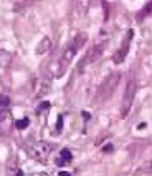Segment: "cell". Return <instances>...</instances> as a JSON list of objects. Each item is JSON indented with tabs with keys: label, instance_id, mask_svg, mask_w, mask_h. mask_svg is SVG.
I'll return each instance as SVG.
<instances>
[{
	"label": "cell",
	"instance_id": "6da1fadb",
	"mask_svg": "<svg viewBox=\"0 0 152 176\" xmlns=\"http://www.w3.org/2000/svg\"><path fill=\"white\" fill-rule=\"evenodd\" d=\"M27 151H28V156H32L33 160H36L40 163H45L50 158V155H51V146L46 141H35V143L28 145Z\"/></svg>",
	"mask_w": 152,
	"mask_h": 176
},
{
	"label": "cell",
	"instance_id": "7a4b0ae2",
	"mask_svg": "<svg viewBox=\"0 0 152 176\" xmlns=\"http://www.w3.org/2000/svg\"><path fill=\"white\" fill-rule=\"evenodd\" d=\"M119 80H121V75H119V73H116V72L106 76V80L101 83V86H99V90H98V98H99V101L108 100V98H109L111 95L114 93L116 86L119 85Z\"/></svg>",
	"mask_w": 152,
	"mask_h": 176
},
{
	"label": "cell",
	"instance_id": "3957f363",
	"mask_svg": "<svg viewBox=\"0 0 152 176\" xmlns=\"http://www.w3.org/2000/svg\"><path fill=\"white\" fill-rule=\"evenodd\" d=\"M104 47H106V42H98L96 45H93V48L86 53V57L83 58L81 63L78 65V72L83 73V67H86V65H89V63H94L96 60H99L101 55H103V52H104Z\"/></svg>",
	"mask_w": 152,
	"mask_h": 176
},
{
	"label": "cell",
	"instance_id": "277c9868",
	"mask_svg": "<svg viewBox=\"0 0 152 176\" xmlns=\"http://www.w3.org/2000/svg\"><path fill=\"white\" fill-rule=\"evenodd\" d=\"M134 95H136V83L134 80H129L128 86H126V91H124V100H122V108H121V116L126 118L132 106V100H134Z\"/></svg>",
	"mask_w": 152,
	"mask_h": 176
},
{
	"label": "cell",
	"instance_id": "5b68a950",
	"mask_svg": "<svg viewBox=\"0 0 152 176\" xmlns=\"http://www.w3.org/2000/svg\"><path fill=\"white\" fill-rule=\"evenodd\" d=\"M132 37H134V32L129 30L128 35H126V38H124V42H122V47H121L119 50L114 53V57H113V61L116 65H119V63H122V61H124V58H126V55H128V52H129V45H131Z\"/></svg>",
	"mask_w": 152,
	"mask_h": 176
},
{
	"label": "cell",
	"instance_id": "8992f818",
	"mask_svg": "<svg viewBox=\"0 0 152 176\" xmlns=\"http://www.w3.org/2000/svg\"><path fill=\"white\" fill-rule=\"evenodd\" d=\"M13 125V118H12V113L4 110L0 112V133H8Z\"/></svg>",
	"mask_w": 152,
	"mask_h": 176
},
{
	"label": "cell",
	"instance_id": "52a82bcc",
	"mask_svg": "<svg viewBox=\"0 0 152 176\" xmlns=\"http://www.w3.org/2000/svg\"><path fill=\"white\" fill-rule=\"evenodd\" d=\"M71 160H73V155H71V151L65 148V150L60 151V158L56 160V165H58V166H65L66 163H71Z\"/></svg>",
	"mask_w": 152,
	"mask_h": 176
},
{
	"label": "cell",
	"instance_id": "ba28073f",
	"mask_svg": "<svg viewBox=\"0 0 152 176\" xmlns=\"http://www.w3.org/2000/svg\"><path fill=\"white\" fill-rule=\"evenodd\" d=\"M12 63V53L7 50H0V68H7Z\"/></svg>",
	"mask_w": 152,
	"mask_h": 176
},
{
	"label": "cell",
	"instance_id": "9c48e42d",
	"mask_svg": "<svg viewBox=\"0 0 152 176\" xmlns=\"http://www.w3.org/2000/svg\"><path fill=\"white\" fill-rule=\"evenodd\" d=\"M86 40H88V35H86L85 32H79L78 35L74 37V40H73V43H71V45H73L76 50H79V48H81L83 45L86 43Z\"/></svg>",
	"mask_w": 152,
	"mask_h": 176
},
{
	"label": "cell",
	"instance_id": "30bf717a",
	"mask_svg": "<svg viewBox=\"0 0 152 176\" xmlns=\"http://www.w3.org/2000/svg\"><path fill=\"white\" fill-rule=\"evenodd\" d=\"M50 47H51V40H50L48 37H45V38L38 43V47H36V53H38V55L46 53V52L50 50Z\"/></svg>",
	"mask_w": 152,
	"mask_h": 176
},
{
	"label": "cell",
	"instance_id": "8fae6325",
	"mask_svg": "<svg viewBox=\"0 0 152 176\" xmlns=\"http://www.w3.org/2000/svg\"><path fill=\"white\" fill-rule=\"evenodd\" d=\"M28 125H30L28 118H22V120H17V121H15V126H17L18 130H25Z\"/></svg>",
	"mask_w": 152,
	"mask_h": 176
},
{
	"label": "cell",
	"instance_id": "7c38bea8",
	"mask_svg": "<svg viewBox=\"0 0 152 176\" xmlns=\"http://www.w3.org/2000/svg\"><path fill=\"white\" fill-rule=\"evenodd\" d=\"M141 173H152V160H149V161H145L144 165H142Z\"/></svg>",
	"mask_w": 152,
	"mask_h": 176
},
{
	"label": "cell",
	"instance_id": "4fadbf2b",
	"mask_svg": "<svg viewBox=\"0 0 152 176\" xmlns=\"http://www.w3.org/2000/svg\"><path fill=\"white\" fill-rule=\"evenodd\" d=\"M8 105H10V98H8L7 95H0V106L7 108Z\"/></svg>",
	"mask_w": 152,
	"mask_h": 176
},
{
	"label": "cell",
	"instance_id": "5bb4252c",
	"mask_svg": "<svg viewBox=\"0 0 152 176\" xmlns=\"http://www.w3.org/2000/svg\"><path fill=\"white\" fill-rule=\"evenodd\" d=\"M61 130H63V116H58V120H56V131L60 133Z\"/></svg>",
	"mask_w": 152,
	"mask_h": 176
},
{
	"label": "cell",
	"instance_id": "9a60e30c",
	"mask_svg": "<svg viewBox=\"0 0 152 176\" xmlns=\"http://www.w3.org/2000/svg\"><path fill=\"white\" fill-rule=\"evenodd\" d=\"M48 108H50V103L48 101H43V103H40V106H38V113L43 112V110H48Z\"/></svg>",
	"mask_w": 152,
	"mask_h": 176
},
{
	"label": "cell",
	"instance_id": "2e32d148",
	"mask_svg": "<svg viewBox=\"0 0 152 176\" xmlns=\"http://www.w3.org/2000/svg\"><path fill=\"white\" fill-rule=\"evenodd\" d=\"M113 150H114V146L111 143H108V145H104L103 146V151L104 153H113Z\"/></svg>",
	"mask_w": 152,
	"mask_h": 176
},
{
	"label": "cell",
	"instance_id": "e0dca14e",
	"mask_svg": "<svg viewBox=\"0 0 152 176\" xmlns=\"http://www.w3.org/2000/svg\"><path fill=\"white\" fill-rule=\"evenodd\" d=\"M81 115H83V118H85V120H89V113L88 112H83Z\"/></svg>",
	"mask_w": 152,
	"mask_h": 176
},
{
	"label": "cell",
	"instance_id": "ac0fdd59",
	"mask_svg": "<svg viewBox=\"0 0 152 176\" xmlns=\"http://www.w3.org/2000/svg\"><path fill=\"white\" fill-rule=\"evenodd\" d=\"M58 176H71V175L68 171H60V175H58Z\"/></svg>",
	"mask_w": 152,
	"mask_h": 176
},
{
	"label": "cell",
	"instance_id": "d6986e66",
	"mask_svg": "<svg viewBox=\"0 0 152 176\" xmlns=\"http://www.w3.org/2000/svg\"><path fill=\"white\" fill-rule=\"evenodd\" d=\"M32 176H48L46 173H35V175H32Z\"/></svg>",
	"mask_w": 152,
	"mask_h": 176
},
{
	"label": "cell",
	"instance_id": "ffe728a7",
	"mask_svg": "<svg viewBox=\"0 0 152 176\" xmlns=\"http://www.w3.org/2000/svg\"><path fill=\"white\" fill-rule=\"evenodd\" d=\"M137 128H139V130H142V128H145V123H139V125H137Z\"/></svg>",
	"mask_w": 152,
	"mask_h": 176
},
{
	"label": "cell",
	"instance_id": "44dd1931",
	"mask_svg": "<svg viewBox=\"0 0 152 176\" xmlns=\"http://www.w3.org/2000/svg\"><path fill=\"white\" fill-rule=\"evenodd\" d=\"M17 176H23V171H22V169H18V171H17Z\"/></svg>",
	"mask_w": 152,
	"mask_h": 176
}]
</instances>
